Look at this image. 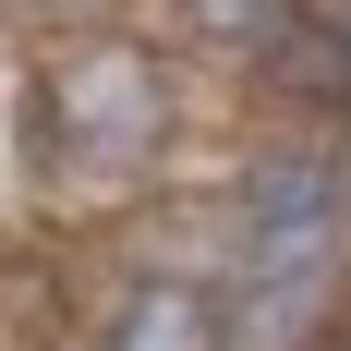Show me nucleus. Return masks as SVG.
<instances>
[{
	"label": "nucleus",
	"instance_id": "39448f33",
	"mask_svg": "<svg viewBox=\"0 0 351 351\" xmlns=\"http://www.w3.org/2000/svg\"><path fill=\"white\" fill-rule=\"evenodd\" d=\"M97 351H218V291L182 279V267H145V279L109 303Z\"/></svg>",
	"mask_w": 351,
	"mask_h": 351
},
{
	"label": "nucleus",
	"instance_id": "20e7f679",
	"mask_svg": "<svg viewBox=\"0 0 351 351\" xmlns=\"http://www.w3.org/2000/svg\"><path fill=\"white\" fill-rule=\"evenodd\" d=\"M254 85H279V97L303 109L315 134H339V121H351V25H339V12L315 0V12H303V25H291L279 49L254 61Z\"/></svg>",
	"mask_w": 351,
	"mask_h": 351
},
{
	"label": "nucleus",
	"instance_id": "f03ea898",
	"mask_svg": "<svg viewBox=\"0 0 351 351\" xmlns=\"http://www.w3.org/2000/svg\"><path fill=\"white\" fill-rule=\"evenodd\" d=\"M230 267H351V158L339 134H279L230 182Z\"/></svg>",
	"mask_w": 351,
	"mask_h": 351
},
{
	"label": "nucleus",
	"instance_id": "7ed1b4c3",
	"mask_svg": "<svg viewBox=\"0 0 351 351\" xmlns=\"http://www.w3.org/2000/svg\"><path fill=\"white\" fill-rule=\"evenodd\" d=\"M351 303V267H230L218 279V351H327Z\"/></svg>",
	"mask_w": 351,
	"mask_h": 351
},
{
	"label": "nucleus",
	"instance_id": "0eeeda50",
	"mask_svg": "<svg viewBox=\"0 0 351 351\" xmlns=\"http://www.w3.org/2000/svg\"><path fill=\"white\" fill-rule=\"evenodd\" d=\"M0 12H12V25H73L85 0H0Z\"/></svg>",
	"mask_w": 351,
	"mask_h": 351
},
{
	"label": "nucleus",
	"instance_id": "423d86ee",
	"mask_svg": "<svg viewBox=\"0 0 351 351\" xmlns=\"http://www.w3.org/2000/svg\"><path fill=\"white\" fill-rule=\"evenodd\" d=\"M303 12H315V0H170V36L206 49V61H243V73H254Z\"/></svg>",
	"mask_w": 351,
	"mask_h": 351
},
{
	"label": "nucleus",
	"instance_id": "f257e3e1",
	"mask_svg": "<svg viewBox=\"0 0 351 351\" xmlns=\"http://www.w3.org/2000/svg\"><path fill=\"white\" fill-rule=\"evenodd\" d=\"M182 134V85L170 61L145 49V36L121 25H85L49 49V73H36V158L73 182H145L158 158H170Z\"/></svg>",
	"mask_w": 351,
	"mask_h": 351
}]
</instances>
